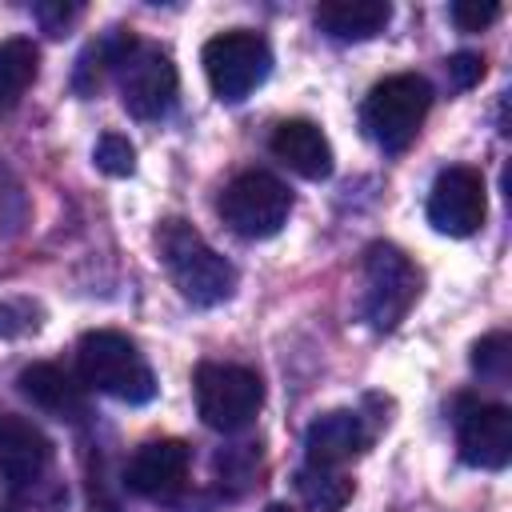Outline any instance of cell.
Instances as JSON below:
<instances>
[{
	"label": "cell",
	"instance_id": "6da1fadb",
	"mask_svg": "<svg viewBox=\"0 0 512 512\" xmlns=\"http://www.w3.org/2000/svg\"><path fill=\"white\" fill-rule=\"evenodd\" d=\"M156 248H160V260H164L176 292L188 304L212 308L236 292V268L188 220H176V216L164 220L156 232Z\"/></svg>",
	"mask_w": 512,
	"mask_h": 512
},
{
	"label": "cell",
	"instance_id": "7a4b0ae2",
	"mask_svg": "<svg viewBox=\"0 0 512 512\" xmlns=\"http://www.w3.org/2000/svg\"><path fill=\"white\" fill-rule=\"evenodd\" d=\"M76 368L84 388H96L120 404H148L156 396V376L144 352L112 328H96L76 348Z\"/></svg>",
	"mask_w": 512,
	"mask_h": 512
},
{
	"label": "cell",
	"instance_id": "3957f363",
	"mask_svg": "<svg viewBox=\"0 0 512 512\" xmlns=\"http://www.w3.org/2000/svg\"><path fill=\"white\" fill-rule=\"evenodd\" d=\"M428 108H432V84L416 72H400V76L380 80L364 96L360 124L384 152H404L416 140Z\"/></svg>",
	"mask_w": 512,
	"mask_h": 512
},
{
	"label": "cell",
	"instance_id": "277c9868",
	"mask_svg": "<svg viewBox=\"0 0 512 512\" xmlns=\"http://www.w3.org/2000/svg\"><path fill=\"white\" fill-rule=\"evenodd\" d=\"M364 292H360V316L368 320V328L376 332H392L408 308L420 296V268L396 248V244H368L364 252Z\"/></svg>",
	"mask_w": 512,
	"mask_h": 512
},
{
	"label": "cell",
	"instance_id": "5b68a950",
	"mask_svg": "<svg viewBox=\"0 0 512 512\" xmlns=\"http://www.w3.org/2000/svg\"><path fill=\"white\" fill-rule=\"evenodd\" d=\"M112 72L120 80V100H124L128 116H136V120H160L176 104L180 76H176L172 56L160 44L140 40V36L128 32V40H124Z\"/></svg>",
	"mask_w": 512,
	"mask_h": 512
},
{
	"label": "cell",
	"instance_id": "8992f818",
	"mask_svg": "<svg viewBox=\"0 0 512 512\" xmlns=\"http://www.w3.org/2000/svg\"><path fill=\"white\" fill-rule=\"evenodd\" d=\"M200 64H204V76H208V88L220 104H240L248 100L272 72V48L260 32H248V28H232V32H220L204 44L200 52Z\"/></svg>",
	"mask_w": 512,
	"mask_h": 512
},
{
	"label": "cell",
	"instance_id": "52a82bcc",
	"mask_svg": "<svg viewBox=\"0 0 512 512\" xmlns=\"http://www.w3.org/2000/svg\"><path fill=\"white\" fill-rule=\"evenodd\" d=\"M220 220L244 236V240H268L288 224L292 212V192L280 176L264 172V168H248L240 176H232L220 192Z\"/></svg>",
	"mask_w": 512,
	"mask_h": 512
},
{
	"label": "cell",
	"instance_id": "ba28073f",
	"mask_svg": "<svg viewBox=\"0 0 512 512\" xmlns=\"http://www.w3.org/2000/svg\"><path fill=\"white\" fill-rule=\"evenodd\" d=\"M196 412L216 432H240L256 420L264 404V380L244 364H216L204 360L192 376Z\"/></svg>",
	"mask_w": 512,
	"mask_h": 512
},
{
	"label": "cell",
	"instance_id": "9c48e42d",
	"mask_svg": "<svg viewBox=\"0 0 512 512\" xmlns=\"http://www.w3.org/2000/svg\"><path fill=\"white\" fill-rule=\"evenodd\" d=\"M488 216V196H484V176L468 164H452L432 180L428 192V224L444 236H472L480 232Z\"/></svg>",
	"mask_w": 512,
	"mask_h": 512
},
{
	"label": "cell",
	"instance_id": "30bf717a",
	"mask_svg": "<svg viewBox=\"0 0 512 512\" xmlns=\"http://www.w3.org/2000/svg\"><path fill=\"white\" fill-rule=\"evenodd\" d=\"M456 448H460L464 464L484 468V472H500L512 460V412L504 404L460 400Z\"/></svg>",
	"mask_w": 512,
	"mask_h": 512
},
{
	"label": "cell",
	"instance_id": "8fae6325",
	"mask_svg": "<svg viewBox=\"0 0 512 512\" xmlns=\"http://www.w3.org/2000/svg\"><path fill=\"white\" fill-rule=\"evenodd\" d=\"M52 440L44 436L40 424L16 412H0V476L12 488H32L48 476L52 468Z\"/></svg>",
	"mask_w": 512,
	"mask_h": 512
},
{
	"label": "cell",
	"instance_id": "7c38bea8",
	"mask_svg": "<svg viewBox=\"0 0 512 512\" xmlns=\"http://www.w3.org/2000/svg\"><path fill=\"white\" fill-rule=\"evenodd\" d=\"M188 460H192V452H188L184 440H172V436L168 440H148L132 452L128 468H124V484L144 500H168L184 488Z\"/></svg>",
	"mask_w": 512,
	"mask_h": 512
},
{
	"label": "cell",
	"instance_id": "4fadbf2b",
	"mask_svg": "<svg viewBox=\"0 0 512 512\" xmlns=\"http://www.w3.org/2000/svg\"><path fill=\"white\" fill-rule=\"evenodd\" d=\"M368 444H372V432L364 428V416L348 412V408L316 416L308 424V432H304L308 464H320V468H340V464L356 460Z\"/></svg>",
	"mask_w": 512,
	"mask_h": 512
},
{
	"label": "cell",
	"instance_id": "5bb4252c",
	"mask_svg": "<svg viewBox=\"0 0 512 512\" xmlns=\"http://www.w3.org/2000/svg\"><path fill=\"white\" fill-rule=\"evenodd\" d=\"M268 148L284 168H292L304 180L332 176V144L312 120H280L268 136Z\"/></svg>",
	"mask_w": 512,
	"mask_h": 512
},
{
	"label": "cell",
	"instance_id": "9a60e30c",
	"mask_svg": "<svg viewBox=\"0 0 512 512\" xmlns=\"http://www.w3.org/2000/svg\"><path fill=\"white\" fill-rule=\"evenodd\" d=\"M20 392L48 416L56 420H68V424H80L88 416V396H84V384H76L64 368L56 364H28L20 376H16Z\"/></svg>",
	"mask_w": 512,
	"mask_h": 512
},
{
	"label": "cell",
	"instance_id": "2e32d148",
	"mask_svg": "<svg viewBox=\"0 0 512 512\" xmlns=\"http://www.w3.org/2000/svg\"><path fill=\"white\" fill-rule=\"evenodd\" d=\"M392 4L384 0H328L316 8V28L332 40H372L388 28Z\"/></svg>",
	"mask_w": 512,
	"mask_h": 512
},
{
	"label": "cell",
	"instance_id": "e0dca14e",
	"mask_svg": "<svg viewBox=\"0 0 512 512\" xmlns=\"http://www.w3.org/2000/svg\"><path fill=\"white\" fill-rule=\"evenodd\" d=\"M40 76V48L28 36H8L0 44V116L12 112Z\"/></svg>",
	"mask_w": 512,
	"mask_h": 512
},
{
	"label": "cell",
	"instance_id": "ac0fdd59",
	"mask_svg": "<svg viewBox=\"0 0 512 512\" xmlns=\"http://www.w3.org/2000/svg\"><path fill=\"white\" fill-rule=\"evenodd\" d=\"M296 496L308 512H340L352 500V480L340 468H320L304 464L296 472Z\"/></svg>",
	"mask_w": 512,
	"mask_h": 512
},
{
	"label": "cell",
	"instance_id": "d6986e66",
	"mask_svg": "<svg viewBox=\"0 0 512 512\" xmlns=\"http://www.w3.org/2000/svg\"><path fill=\"white\" fill-rule=\"evenodd\" d=\"M472 368L492 380V384H504L508 380V368H512V340L504 332H488L472 344Z\"/></svg>",
	"mask_w": 512,
	"mask_h": 512
},
{
	"label": "cell",
	"instance_id": "ffe728a7",
	"mask_svg": "<svg viewBox=\"0 0 512 512\" xmlns=\"http://www.w3.org/2000/svg\"><path fill=\"white\" fill-rule=\"evenodd\" d=\"M92 160H96V168H100L104 176H132V172H136V148H132V140L120 136V132H104V136L96 140Z\"/></svg>",
	"mask_w": 512,
	"mask_h": 512
},
{
	"label": "cell",
	"instance_id": "44dd1931",
	"mask_svg": "<svg viewBox=\"0 0 512 512\" xmlns=\"http://www.w3.org/2000/svg\"><path fill=\"white\" fill-rule=\"evenodd\" d=\"M448 16H452V24L460 32H480V28H488L500 16V4L496 0H456L448 8Z\"/></svg>",
	"mask_w": 512,
	"mask_h": 512
},
{
	"label": "cell",
	"instance_id": "7402d4cb",
	"mask_svg": "<svg viewBox=\"0 0 512 512\" xmlns=\"http://www.w3.org/2000/svg\"><path fill=\"white\" fill-rule=\"evenodd\" d=\"M444 72H448V80H452V88H472V84H480L484 80V56L480 52H452L448 60H444Z\"/></svg>",
	"mask_w": 512,
	"mask_h": 512
},
{
	"label": "cell",
	"instance_id": "603a6c76",
	"mask_svg": "<svg viewBox=\"0 0 512 512\" xmlns=\"http://www.w3.org/2000/svg\"><path fill=\"white\" fill-rule=\"evenodd\" d=\"M32 12H36V20H40V28H44L48 36H64V28L80 16L76 4H36Z\"/></svg>",
	"mask_w": 512,
	"mask_h": 512
},
{
	"label": "cell",
	"instance_id": "cb8c5ba5",
	"mask_svg": "<svg viewBox=\"0 0 512 512\" xmlns=\"http://www.w3.org/2000/svg\"><path fill=\"white\" fill-rule=\"evenodd\" d=\"M32 324H36V320L28 316V308L0 300V336H20V332H28Z\"/></svg>",
	"mask_w": 512,
	"mask_h": 512
},
{
	"label": "cell",
	"instance_id": "d4e9b609",
	"mask_svg": "<svg viewBox=\"0 0 512 512\" xmlns=\"http://www.w3.org/2000/svg\"><path fill=\"white\" fill-rule=\"evenodd\" d=\"M264 512H292V508H288V504H268Z\"/></svg>",
	"mask_w": 512,
	"mask_h": 512
},
{
	"label": "cell",
	"instance_id": "484cf974",
	"mask_svg": "<svg viewBox=\"0 0 512 512\" xmlns=\"http://www.w3.org/2000/svg\"><path fill=\"white\" fill-rule=\"evenodd\" d=\"M0 176H4V172H0ZM0 196H4V192H0Z\"/></svg>",
	"mask_w": 512,
	"mask_h": 512
}]
</instances>
